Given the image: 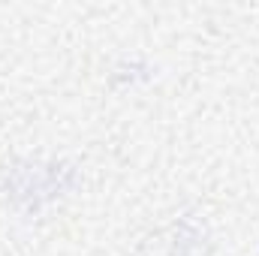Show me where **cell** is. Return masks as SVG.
Masks as SVG:
<instances>
[]
</instances>
